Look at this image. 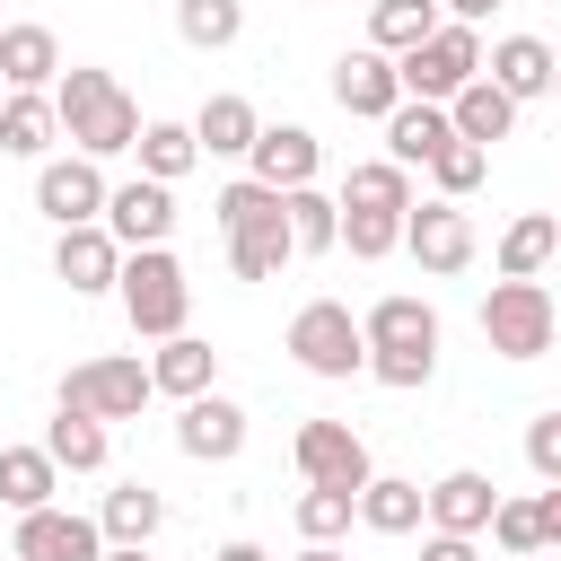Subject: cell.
<instances>
[{
	"label": "cell",
	"mask_w": 561,
	"mask_h": 561,
	"mask_svg": "<svg viewBox=\"0 0 561 561\" xmlns=\"http://www.w3.org/2000/svg\"><path fill=\"white\" fill-rule=\"evenodd\" d=\"M219 237H228V272L237 280H280V263H298V237H289V193L263 184V175H237L219 184Z\"/></svg>",
	"instance_id": "obj_1"
},
{
	"label": "cell",
	"mask_w": 561,
	"mask_h": 561,
	"mask_svg": "<svg viewBox=\"0 0 561 561\" xmlns=\"http://www.w3.org/2000/svg\"><path fill=\"white\" fill-rule=\"evenodd\" d=\"M53 114H61V140H70L79 158H123V149L140 140L131 88H123L114 70H88V61L53 79Z\"/></svg>",
	"instance_id": "obj_2"
},
{
	"label": "cell",
	"mask_w": 561,
	"mask_h": 561,
	"mask_svg": "<svg viewBox=\"0 0 561 561\" xmlns=\"http://www.w3.org/2000/svg\"><path fill=\"white\" fill-rule=\"evenodd\" d=\"M368 377L377 386H394V394H412V386H430L438 377V307L430 298H377L368 316Z\"/></svg>",
	"instance_id": "obj_3"
},
{
	"label": "cell",
	"mask_w": 561,
	"mask_h": 561,
	"mask_svg": "<svg viewBox=\"0 0 561 561\" xmlns=\"http://www.w3.org/2000/svg\"><path fill=\"white\" fill-rule=\"evenodd\" d=\"M114 298H123V316H131L140 342H167V333H184V316H193V280H184V263H175L167 245H131Z\"/></svg>",
	"instance_id": "obj_4"
},
{
	"label": "cell",
	"mask_w": 561,
	"mask_h": 561,
	"mask_svg": "<svg viewBox=\"0 0 561 561\" xmlns=\"http://www.w3.org/2000/svg\"><path fill=\"white\" fill-rule=\"evenodd\" d=\"M289 359L307 368V377H368V324L342 307V298H307L298 316H289Z\"/></svg>",
	"instance_id": "obj_5"
},
{
	"label": "cell",
	"mask_w": 561,
	"mask_h": 561,
	"mask_svg": "<svg viewBox=\"0 0 561 561\" xmlns=\"http://www.w3.org/2000/svg\"><path fill=\"white\" fill-rule=\"evenodd\" d=\"M552 333H561V307H552L543 280H491V298H482V342H491L500 359H543Z\"/></svg>",
	"instance_id": "obj_6"
},
{
	"label": "cell",
	"mask_w": 561,
	"mask_h": 561,
	"mask_svg": "<svg viewBox=\"0 0 561 561\" xmlns=\"http://www.w3.org/2000/svg\"><path fill=\"white\" fill-rule=\"evenodd\" d=\"M149 394H158V377H149V359H131V351H96V359H79V368L61 377V403H70V412H96L105 430H114V421H140Z\"/></svg>",
	"instance_id": "obj_7"
},
{
	"label": "cell",
	"mask_w": 561,
	"mask_h": 561,
	"mask_svg": "<svg viewBox=\"0 0 561 561\" xmlns=\"http://www.w3.org/2000/svg\"><path fill=\"white\" fill-rule=\"evenodd\" d=\"M394 70H403V96H430V105H447L465 79H482V26H465V18H438V35H430V44L394 53Z\"/></svg>",
	"instance_id": "obj_8"
},
{
	"label": "cell",
	"mask_w": 561,
	"mask_h": 561,
	"mask_svg": "<svg viewBox=\"0 0 561 561\" xmlns=\"http://www.w3.org/2000/svg\"><path fill=\"white\" fill-rule=\"evenodd\" d=\"M105 202H114V184H105V158H44L35 167V210L53 219V228H88V219H105Z\"/></svg>",
	"instance_id": "obj_9"
},
{
	"label": "cell",
	"mask_w": 561,
	"mask_h": 561,
	"mask_svg": "<svg viewBox=\"0 0 561 561\" xmlns=\"http://www.w3.org/2000/svg\"><path fill=\"white\" fill-rule=\"evenodd\" d=\"M289 456H298V473L307 482H333V491H368V438L351 430V421H298V438H289Z\"/></svg>",
	"instance_id": "obj_10"
},
{
	"label": "cell",
	"mask_w": 561,
	"mask_h": 561,
	"mask_svg": "<svg viewBox=\"0 0 561 561\" xmlns=\"http://www.w3.org/2000/svg\"><path fill=\"white\" fill-rule=\"evenodd\" d=\"M403 254L421 263V272H465L473 263V219H465V202H412L403 210Z\"/></svg>",
	"instance_id": "obj_11"
},
{
	"label": "cell",
	"mask_w": 561,
	"mask_h": 561,
	"mask_svg": "<svg viewBox=\"0 0 561 561\" xmlns=\"http://www.w3.org/2000/svg\"><path fill=\"white\" fill-rule=\"evenodd\" d=\"M9 552H18V561H105V526L53 500V508H26V517H18Z\"/></svg>",
	"instance_id": "obj_12"
},
{
	"label": "cell",
	"mask_w": 561,
	"mask_h": 561,
	"mask_svg": "<svg viewBox=\"0 0 561 561\" xmlns=\"http://www.w3.org/2000/svg\"><path fill=\"white\" fill-rule=\"evenodd\" d=\"M175 447L193 456V465H237L245 456V403L237 394H193L184 412H175Z\"/></svg>",
	"instance_id": "obj_13"
},
{
	"label": "cell",
	"mask_w": 561,
	"mask_h": 561,
	"mask_svg": "<svg viewBox=\"0 0 561 561\" xmlns=\"http://www.w3.org/2000/svg\"><path fill=\"white\" fill-rule=\"evenodd\" d=\"M333 105L359 114V123H386V114L403 105V70H394V53H377V44L342 53V61H333Z\"/></svg>",
	"instance_id": "obj_14"
},
{
	"label": "cell",
	"mask_w": 561,
	"mask_h": 561,
	"mask_svg": "<svg viewBox=\"0 0 561 561\" xmlns=\"http://www.w3.org/2000/svg\"><path fill=\"white\" fill-rule=\"evenodd\" d=\"M53 280H61L70 298H96V289H114V280H123V245H114V228H105V219H88V228H61V237H53Z\"/></svg>",
	"instance_id": "obj_15"
},
{
	"label": "cell",
	"mask_w": 561,
	"mask_h": 561,
	"mask_svg": "<svg viewBox=\"0 0 561 561\" xmlns=\"http://www.w3.org/2000/svg\"><path fill=\"white\" fill-rule=\"evenodd\" d=\"M105 228H114V245H123V254H131V245H167V237H175V184H158V175L114 184Z\"/></svg>",
	"instance_id": "obj_16"
},
{
	"label": "cell",
	"mask_w": 561,
	"mask_h": 561,
	"mask_svg": "<svg viewBox=\"0 0 561 561\" xmlns=\"http://www.w3.org/2000/svg\"><path fill=\"white\" fill-rule=\"evenodd\" d=\"M245 167H254L263 184L298 193V184H316L324 149H316V131H307V123H263V131H254V149H245Z\"/></svg>",
	"instance_id": "obj_17"
},
{
	"label": "cell",
	"mask_w": 561,
	"mask_h": 561,
	"mask_svg": "<svg viewBox=\"0 0 561 561\" xmlns=\"http://www.w3.org/2000/svg\"><path fill=\"white\" fill-rule=\"evenodd\" d=\"M491 508H500V482L473 473V465L430 482V526H447V535H491Z\"/></svg>",
	"instance_id": "obj_18"
},
{
	"label": "cell",
	"mask_w": 561,
	"mask_h": 561,
	"mask_svg": "<svg viewBox=\"0 0 561 561\" xmlns=\"http://www.w3.org/2000/svg\"><path fill=\"white\" fill-rule=\"evenodd\" d=\"M447 140H456V114L430 105V96H403V105L386 114V158H394V167H430Z\"/></svg>",
	"instance_id": "obj_19"
},
{
	"label": "cell",
	"mask_w": 561,
	"mask_h": 561,
	"mask_svg": "<svg viewBox=\"0 0 561 561\" xmlns=\"http://www.w3.org/2000/svg\"><path fill=\"white\" fill-rule=\"evenodd\" d=\"M482 70L526 105V96H552V70H561V53L543 44V35H500L491 53H482Z\"/></svg>",
	"instance_id": "obj_20"
},
{
	"label": "cell",
	"mask_w": 561,
	"mask_h": 561,
	"mask_svg": "<svg viewBox=\"0 0 561 561\" xmlns=\"http://www.w3.org/2000/svg\"><path fill=\"white\" fill-rule=\"evenodd\" d=\"M149 377H158V394L193 403V394H210V386H219V351H210L202 333H167V342L149 351Z\"/></svg>",
	"instance_id": "obj_21"
},
{
	"label": "cell",
	"mask_w": 561,
	"mask_h": 561,
	"mask_svg": "<svg viewBox=\"0 0 561 561\" xmlns=\"http://www.w3.org/2000/svg\"><path fill=\"white\" fill-rule=\"evenodd\" d=\"M447 114H456V140H482V149L517 131V96H508L491 70H482V79H465V88L447 96Z\"/></svg>",
	"instance_id": "obj_22"
},
{
	"label": "cell",
	"mask_w": 561,
	"mask_h": 561,
	"mask_svg": "<svg viewBox=\"0 0 561 561\" xmlns=\"http://www.w3.org/2000/svg\"><path fill=\"white\" fill-rule=\"evenodd\" d=\"M0 79H9V88H53V79H61V35L35 26V18L0 26Z\"/></svg>",
	"instance_id": "obj_23"
},
{
	"label": "cell",
	"mask_w": 561,
	"mask_h": 561,
	"mask_svg": "<svg viewBox=\"0 0 561 561\" xmlns=\"http://www.w3.org/2000/svg\"><path fill=\"white\" fill-rule=\"evenodd\" d=\"M53 491H61V465H53V447L35 438V447H0V508H53Z\"/></svg>",
	"instance_id": "obj_24"
},
{
	"label": "cell",
	"mask_w": 561,
	"mask_h": 561,
	"mask_svg": "<svg viewBox=\"0 0 561 561\" xmlns=\"http://www.w3.org/2000/svg\"><path fill=\"white\" fill-rule=\"evenodd\" d=\"M254 131H263V114L245 105V96H202V114H193V140H202V158H245L254 149Z\"/></svg>",
	"instance_id": "obj_25"
},
{
	"label": "cell",
	"mask_w": 561,
	"mask_h": 561,
	"mask_svg": "<svg viewBox=\"0 0 561 561\" xmlns=\"http://www.w3.org/2000/svg\"><path fill=\"white\" fill-rule=\"evenodd\" d=\"M552 254H561V219L552 210H517L500 228V280H535Z\"/></svg>",
	"instance_id": "obj_26"
},
{
	"label": "cell",
	"mask_w": 561,
	"mask_h": 561,
	"mask_svg": "<svg viewBox=\"0 0 561 561\" xmlns=\"http://www.w3.org/2000/svg\"><path fill=\"white\" fill-rule=\"evenodd\" d=\"M421 517H430V491H421V482L368 473V491H359V526H368V535H412Z\"/></svg>",
	"instance_id": "obj_27"
},
{
	"label": "cell",
	"mask_w": 561,
	"mask_h": 561,
	"mask_svg": "<svg viewBox=\"0 0 561 561\" xmlns=\"http://www.w3.org/2000/svg\"><path fill=\"white\" fill-rule=\"evenodd\" d=\"M53 131H61L53 88H9V105H0V149H9V158H44Z\"/></svg>",
	"instance_id": "obj_28"
},
{
	"label": "cell",
	"mask_w": 561,
	"mask_h": 561,
	"mask_svg": "<svg viewBox=\"0 0 561 561\" xmlns=\"http://www.w3.org/2000/svg\"><path fill=\"white\" fill-rule=\"evenodd\" d=\"M131 158H140V175H158V184H184V175L202 167V140H193V123H140Z\"/></svg>",
	"instance_id": "obj_29"
},
{
	"label": "cell",
	"mask_w": 561,
	"mask_h": 561,
	"mask_svg": "<svg viewBox=\"0 0 561 561\" xmlns=\"http://www.w3.org/2000/svg\"><path fill=\"white\" fill-rule=\"evenodd\" d=\"M96 526H105V543H149V535L167 526V500H158L149 482H114L105 508H96Z\"/></svg>",
	"instance_id": "obj_30"
},
{
	"label": "cell",
	"mask_w": 561,
	"mask_h": 561,
	"mask_svg": "<svg viewBox=\"0 0 561 561\" xmlns=\"http://www.w3.org/2000/svg\"><path fill=\"white\" fill-rule=\"evenodd\" d=\"M342 210H412V167L359 158V167L342 175Z\"/></svg>",
	"instance_id": "obj_31"
},
{
	"label": "cell",
	"mask_w": 561,
	"mask_h": 561,
	"mask_svg": "<svg viewBox=\"0 0 561 561\" xmlns=\"http://www.w3.org/2000/svg\"><path fill=\"white\" fill-rule=\"evenodd\" d=\"M438 35V0H368V44L377 53H412Z\"/></svg>",
	"instance_id": "obj_32"
},
{
	"label": "cell",
	"mask_w": 561,
	"mask_h": 561,
	"mask_svg": "<svg viewBox=\"0 0 561 561\" xmlns=\"http://www.w3.org/2000/svg\"><path fill=\"white\" fill-rule=\"evenodd\" d=\"M44 447H53V465H61V473H96V465H105V421L61 403V412H53V430H44Z\"/></svg>",
	"instance_id": "obj_33"
},
{
	"label": "cell",
	"mask_w": 561,
	"mask_h": 561,
	"mask_svg": "<svg viewBox=\"0 0 561 561\" xmlns=\"http://www.w3.org/2000/svg\"><path fill=\"white\" fill-rule=\"evenodd\" d=\"M175 35L193 53H228L245 35V0H175Z\"/></svg>",
	"instance_id": "obj_34"
},
{
	"label": "cell",
	"mask_w": 561,
	"mask_h": 561,
	"mask_svg": "<svg viewBox=\"0 0 561 561\" xmlns=\"http://www.w3.org/2000/svg\"><path fill=\"white\" fill-rule=\"evenodd\" d=\"M289 237H298V254H333L342 245V202L316 193V184H298L289 193Z\"/></svg>",
	"instance_id": "obj_35"
},
{
	"label": "cell",
	"mask_w": 561,
	"mask_h": 561,
	"mask_svg": "<svg viewBox=\"0 0 561 561\" xmlns=\"http://www.w3.org/2000/svg\"><path fill=\"white\" fill-rule=\"evenodd\" d=\"M351 517H359V491H333V482H307V491H298V535H307V543L351 535Z\"/></svg>",
	"instance_id": "obj_36"
},
{
	"label": "cell",
	"mask_w": 561,
	"mask_h": 561,
	"mask_svg": "<svg viewBox=\"0 0 561 561\" xmlns=\"http://www.w3.org/2000/svg\"><path fill=\"white\" fill-rule=\"evenodd\" d=\"M491 543H500L508 561L552 552V543H543V491H535V500H500V508H491Z\"/></svg>",
	"instance_id": "obj_37"
},
{
	"label": "cell",
	"mask_w": 561,
	"mask_h": 561,
	"mask_svg": "<svg viewBox=\"0 0 561 561\" xmlns=\"http://www.w3.org/2000/svg\"><path fill=\"white\" fill-rule=\"evenodd\" d=\"M342 245L351 263H386L403 245V210H342Z\"/></svg>",
	"instance_id": "obj_38"
},
{
	"label": "cell",
	"mask_w": 561,
	"mask_h": 561,
	"mask_svg": "<svg viewBox=\"0 0 561 561\" xmlns=\"http://www.w3.org/2000/svg\"><path fill=\"white\" fill-rule=\"evenodd\" d=\"M482 175H491V149H482V140H447V149L430 158V184H438L447 202H465Z\"/></svg>",
	"instance_id": "obj_39"
},
{
	"label": "cell",
	"mask_w": 561,
	"mask_h": 561,
	"mask_svg": "<svg viewBox=\"0 0 561 561\" xmlns=\"http://www.w3.org/2000/svg\"><path fill=\"white\" fill-rule=\"evenodd\" d=\"M526 465H535V473H543V482H561V403H552V412H535V421H526Z\"/></svg>",
	"instance_id": "obj_40"
},
{
	"label": "cell",
	"mask_w": 561,
	"mask_h": 561,
	"mask_svg": "<svg viewBox=\"0 0 561 561\" xmlns=\"http://www.w3.org/2000/svg\"><path fill=\"white\" fill-rule=\"evenodd\" d=\"M421 561H482V552H473V535H447V526H430V535H421Z\"/></svg>",
	"instance_id": "obj_41"
},
{
	"label": "cell",
	"mask_w": 561,
	"mask_h": 561,
	"mask_svg": "<svg viewBox=\"0 0 561 561\" xmlns=\"http://www.w3.org/2000/svg\"><path fill=\"white\" fill-rule=\"evenodd\" d=\"M543 543H561V482H543Z\"/></svg>",
	"instance_id": "obj_42"
},
{
	"label": "cell",
	"mask_w": 561,
	"mask_h": 561,
	"mask_svg": "<svg viewBox=\"0 0 561 561\" xmlns=\"http://www.w3.org/2000/svg\"><path fill=\"white\" fill-rule=\"evenodd\" d=\"M491 9H500V0H447V18H465V26H482Z\"/></svg>",
	"instance_id": "obj_43"
},
{
	"label": "cell",
	"mask_w": 561,
	"mask_h": 561,
	"mask_svg": "<svg viewBox=\"0 0 561 561\" xmlns=\"http://www.w3.org/2000/svg\"><path fill=\"white\" fill-rule=\"evenodd\" d=\"M210 561H272V552H263V543H219Z\"/></svg>",
	"instance_id": "obj_44"
},
{
	"label": "cell",
	"mask_w": 561,
	"mask_h": 561,
	"mask_svg": "<svg viewBox=\"0 0 561 561\" xmlns=\"http://www.w3.org/2000/svg\"><path fill=\"white\" fill-rule=\"evenodd\" d=\"M105 561H149V543H105Z\"/></svg>",
	"instance_id": "obj_45"
},
{
	"label": "cell",
	"mask_w": 561,
	"mask_h": 561,
	"mask_svg": "<svg viewBox=\"0 0 561 561\" xmlns=\"http://www.w3.org/2000/svg\"><path fill=\"white\" fill-rule=\"evenodd\" d=\"M289 561H351V552H333V543H307V552H289Z\"/></svg>",
	"instance_id": "obj_46"
},
{
	"label": "cell",
	"mask_w": 561,
	"mask_h": 561,
	"mask_svg": "<svg viewBox=\"0 0 561 561\" xmlns=\"http://www.w3.org/2000/svg\"><path fill=\"white\" fill-rule=\"evenodd\" d=\"M552 96H561V70H552Z\"/></svg>",
	"instance_id": "obj_47"
},
{
	"label": "cell",
	"mask_w": 561,
	"mask_h": 561,
	"mask_svg": "<svg viewBox=\"0 0 561 561\" xmlns=\"http://www.w3.org/2000/svg\"><path fill=\"white\" fill-rule=\"evenodd\" d=\"M526 561H552V552H526Z\"/></svg>",
	"instance_id": "obj_48"
},
{
	"label": "cell",
	"mask_w": 561,
	"mask_h": 561,
	"mask_svg": "<svg viewBox=\"0 0 561 561\" xmlns=\"http://www.w3.org/2000/svg\"><path fill=\"white\" fill-rule=\"evenodd\" d=\"M0 105H9V79H0Z\"/></svg>",
	"instance_id": "obj_49"
},
{
	"label": "cell",
	"mask_w": 561,
	"mask_h": 561,
	"mask_svg": "<svg viewBox=\"0 0 561 561\" xmlns=\"http://www.w3.org/2000/svg\"><path fill=\"white\" fill-rule=\"evenodd\" d=\"M9 561H18V552H9Z\"/></svg>",
	"instance_id": "obj_50"
}]
</instances>
